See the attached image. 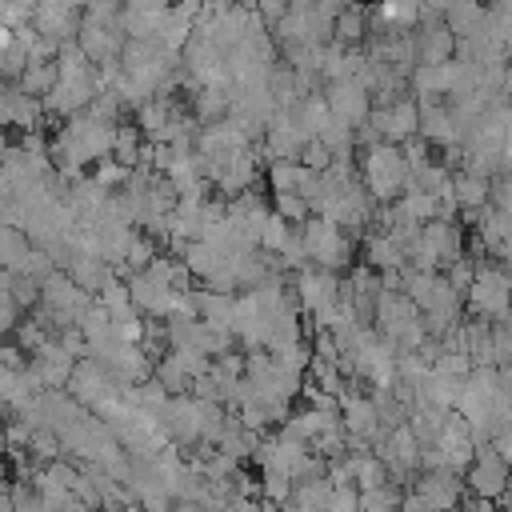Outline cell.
Listing matches in <instances>:
<instances>
[{"label": "cell", "mask_w": 512, "mask_h": 512, "mask_svg": "<svg viewBox=\"0 0 512 512\" xmlns=\"http://www.w3.org/2000/svg\"><path fill=\"white\" fill-rule=\"evenodd\" d=\"M56 76H60V72H56V60H28L24 72L16 76V88H24L28 96H40V100H44L48 88L56 84Z\"/></svg>", "instance_id": "obj_24"}, {"label": "cell", "mask_w": 512, "mask_h": 512, "mask_svg": "<svg viewBox=\"0 0 512 512\" xmlns=\"http://www.w3.org/2000/svg\"><path fill=\"white\" fill-rule=\"evenodd\" d=\"M300 240H304L308 264L328 268V272H348V268H352L356 236L344 232L340 224H332L328 216H316V212H312L308 220H300Z\"/></svg>", "instance_id": "obj_2"}, {"label": "cell", "mask_w": 512, "mask_h": 512, "mask_svg": "<svg viewBox=\"0 0 512 512\" xmlns=\"http://www.w3.org/2000/svg\"><path fill=\"white\" fill-rule=\"evenodd\" d=\"M324 104H328L332 116H340V120H348V124L356 128V124H364L368 112H372V92H368L356 76H352V80H328V84H324Z\"/></svg>", "instance_id": "obj_13"}, {"label": "cell", "mask_w": 512, "mask_h": 512, "mask_svg": "<svg viewBox=\"0 0 512 512\" xmlns=\"http://www.w3.org/2000/svg\"><path fill=\"white\" fill-rule=\"evenodd\" d=\"M288 8H292L288 0H252V12L260 16L264 28H276V24L288 16Z\"/></svg>", "instance_id": "obj_35"}, {"label": "cell", "mask_w": 512, "mask_h": 512, "mask_svg": "<svg viewBox=\"0 0 512 512\" xmlns=\"http://www.w3.org/2000/svg\"><path fill=\"white\" fill-rule=\"evenodd\" d=\"M448 188H452L456 208H460L468 220H476V212L488 204V180L476 176V172H468V168H456V172L448 176Z\"/></svg>", "instance_id": "obj_18"}, {"label": "cell", "mask_w": 512, "mask_h": 512, "mask_svg": "<svg viewBox=\"0 0 512 512\" xmlns=\"http://www.w3.org/2000/svg\"><path fill=\"white\" fill-rule=\"evenodd\" d=\"M432 512H452V508H460V500H464V476H456V472H448V468H424V472H416V488H412Z\"/></svg>", "instance_id": "obj_12"}, {"label": "cell", "mask_w": 512, "mask_h": 512, "mask_svg": "<svg viewBox=\"0 0 512 512\" xmlns=\"http://www.w3.org/2000/svg\"><path fill=\"white\" fill-rule=\"evenodd\" d=\"M448 412L452 408H440V404H428V400H416L412 408H408V432L416 436V444H436V436H440V428H444V420H448Z\"/></svg>", "instance_id": "obj_21"}, {"label": "cell", "mask_w": 512, "mask_h": 512, "mask_svg": "<svg viewBox=\"0 0 512 512\" xmlns=\"http://www.w3.org/2000/svg\"><path fill=\"white\" fill-rule=\"evenodd\" d=\"M460 512H496V508H492V500H484V496H476V500H472V504H464Z\"/></svg>", "instance_id": "obj_40"}, {"label": "cell", "mask_w": 512, "mask_h": 512, "mask_svg": "<svg viewBox=\"0 0 512 512\" xmlns=\"http://www.w3.org/2000/svg\"><path fill=\"white\" fill-rule=\"evenodd\" d=\"M124 40H128V36H124L120 24H92V20H80V28H76V44H80V52H84L96 68L120 60Z\"/></svg>", "instance_id": "obj_16"}, {"label": "cell", "mask_w": 512, "mask_h": 512, "mask_svg": "<svg viewBox=\"0 0 512 512\" xmlns=\"http://www.w3.org/2000/svg\"><path fill=\"white\" fill-rule=\"evenodd\" d=\"M12 44H16V28H12V24H4V20H0V52H8V48H12Z\"/></svg>", "instance_id": "obj_39"}, {"label": "cell", "mask_w": 512, "mask_h": 512, "mask_svg": "<svg viewBox=\"0 0 512 512\" xmlns=\"http://www.w3.org/2000/svg\"><path fill=\"white\" fill-rule=\"evenodd\" d=\"M72 368H76V356H72L56 336H48V340L28 356V372L40 380V388H64L68 376H72Z\"/></svg>", "instance_id": "obj_14"}, {"label": "cell", "mask_w": 512, "mask_h": 512, "mask_svg": "<svg viewBox=\"0 0 512 512\" xmlns=\"http://www.w3.org/2000/svg\"><path fill=\"white\" fill-rule=\"evenodd\" d=\"M256 176H260V160H256V148H252V144L228 152L224 160H216V164L208 168V180H212V188H216L224 200H232V196L256 188Z\"/></svg>", "instance_id": "obj_6"}, {"label": "cell", "mask_w": 512, "mask_h": 512, "mask_svg": "<svg viewBox=\"0 0 512 512\" xmlns=\"http://www.w3.org/2000/svg\"><path fill=\"white\" fill-rule=\"evenodd\" d=\"M464 480H468V488H472L476 496L496 500V496L512 484V464H508L492 444H480L476 456H472V464L464 468Z\"/></svg>", "instance_id": "obj_9"}, {"label": "cell", "mask_w": 512, "mask_h": 512, "mask_svg": "<svg viewBox=\"0 0 512 512\" xmlns=\"http://www.w3.org/2000/svg\"><path fill=\"white\" fill-rule=\"evenodd\" d=\"M272 212H280L288 224H300V220H308V216H312L308 200H304V196H296V192H272Z\"/></svg>", "instance_id": "obj_28"}, {"label": "cell", "mask_w": 512, "mask_h": 512, "mask_svg": "<svg viewBox=\"0 0 512 512\" xmlns=\"http://www.w3.org/2000/svg\"><path fill=\"white\" fill-rule=\"evenodd\" d=\"M368 124L376 128V136H380V140L404 144V140H408V136H416V128H420V104H416V96H412V92H408V96H396L392 104H372Z\"/></svg>", "instance_id": "obj_7"}, {"label": "cell", "mask_w": 512, "mask_h": 512, "mask_svg": "<svg viewBox=\"0 0 512 512\" xmlns=\"http://www.w3.org/2000/svg\"><path fill=\"white\" fill-rule=\"evenodd\" d=\"M52 4H68V8H84V0H52Z\"/></svg>", "instance_id": "obj_44"}, {"label": "cell", "mask_w": 512, "mask_h": 512, "mask_svg": "<svg viewBox=\"0 0 512 512\" xmlns=\"http://www.w3.org/2000/svg\"><path fill=\"white\" fill-rule=\"evenodd\" d=\"M260 140H264V156L268 160H300V152H304V144L312 136L304 132V124L296 120L292 108H276L272 120L264 124V136Z\"/></svg>", "instance_id": "obj_8"}, {"label": "cell", "mask_w": 512, "mask_h": 512, "mask_svg": "<svg viewBox=\"0 0 512 512\" xmlns=\"http://www.w3.org/2000/svg\"><path fill=\"white\" fill-rule=\"evenodd\" d=\"M8 500H12V512H36V504H40L36 480H32V476L12 480V484H8Z\"/></svg>", "instance_id": "obj_29"}, {"label": "cell", "mask_w": 512, "mask_h": 512, "mask_svg": "<svg viewBox=\"0 0 512 512\" xmlns=\"http://www.w3.org/2000/svg\"><path fill=\"white\" fill-rule=\"evenodd\" d=\"M64 388H68L88 412H100L104 404H112V400L124 392V384H120V380L108 372V364H100L96 356H80Z\"/></svg>", "instance_id": "obj_5"}, {"label": "cell", "mask_w": 512, "mask_h": 512, "mask_svg": "<svg viewBox=\"0 0 512 512\" xmlns=\"http://www.w3.org/2000/svg\"><path fill=\"white\" fill-rule=\"evenodd\" d=\"M488 8H496V12H512V0H492Z\"/></svg>", "instance_id": "obj_43"}, {"label": "cell", "mask_w": 512, "mask_h": 512, "mask_svg": "<svg viewBox=\"0 0 512 512\" xmlns=\"http://www.w3.org/2000/svg\"><path fill=\"white\" fill-rule=\"evenodd\" d=\"M4 412H8V404H4V400H0V420H4Z\"/></svg>", "instance_id": "obj_45"}, {"label": "cell", "mask_w": 512, "mask_h": 512, "mask_svg": "<svg viewBox=\"0 0 512 512\" xmlns=\"http://www.w3.org/2000/svg\"><path fill=\"white\" fill-rule=\"evenodd\" d=\"M196 296V316L212 328H228L232 332V304H236V292H216V288H192Z\"/></svg>", "instance_id": "obj_20"}, {"label": "cell", "mask_w": 512, "mask_h": 512, "mask_svg": "<svg viewBox=\"0 0 512 512\" xmlns=\"http://www.w3.org/2000/svg\"><path fill=\"white\" fill-rule=\"evenodd\" d=\"M12 92L16 80H0V128H12Z\"/></svg>", "instance_id": "obj_37"}, {"label": "cell", "mask_w": 512, "mask_h": 512, "mask_svg": "<svg viewBox=\"0 0 512 512\" xmlns=\"http://www.w3.org/2000/svg\"><path fill=\"white\" fill-rule=\"evenodd\" d=\"M160 428H164V440L168 444H176V448H200V420H196L192 392L168 396V404L160 412Z\"/></svg>", "instance_id": "obj_10"}, {"label": "cell", "mask_w": 512, "mask_h": 512, "mask_svg": "<svg viewBox=\"0 0 512 512\" xmlns=\"http://www.w3.org/2000/svg\"><path fill=\"white\" fill-rule=\"evenodd\" d=\"M364 36H368V4L348 0V4L336 12V20H332V40L344 44V48H360Z\"/></svg>", "instance_id": "obj_19"}, {"label": "cell", "mask_w": 512, "mask_h": 512, "mask_svg": "<svg viewBox=\"0 0 512 512\" xmlns=\"http://www.w3.org/2000/svg\"><path fill=\"white\" fill-rule=\"evenodd\" d=\"M92 180H96L100 188H108V192H116V188H124V180H128V168H124L120 160H112V156H104V160H96V172H92Z\"/></svg>", "instance_id": "obj_31"}, {"label": "cell", "mask_w": 512, "mask_h": 512, "mask_svg": "<svg viewBox=\"0 0 512 512\" xmlns=\"http://www.w3.org/2000/svg\"><path fill=\"white\" fill-rule=\"evenodd\" d=\"M172 4H176V0H124V8H136V12H156V16H160V12H168Z\"/></svg>", "instance_id": "obj_38"}, {"label": "cell", "mask_w": 512, "mask_h": 512, "mask_svg": "<svg viewBox=\"0 0 512 512\" xmlns=\"http://www.w3.org/2000/svg\"><path fill=\"white\" fill-rule=\"evenodd\" d=\"M292 476H284V472H272V468H260V480H256V492L264 496V504L268 508H284V500L292 496Z\"/></svg>", "instance_id": "obj_27"}, {"label": "cell", "mask_w": 512, "mask_h": 512, "mask_svg": "<svg viewBox=\"0 0 512 512\" xmlns=\"http://www.w3.org/2000/svg\"><path fill=\"white\" fill-rule=\"evenodd\" d=\"M484 8H488V4H480V0H452V4H448V12H444L448 32H452L456 40L472 36V32L480 28V20H484Z\"/></svg>", "instance_id": "obj_23"}, {"label": "cell", "mask_w": 512, "mask_h": 512, "mask_svg": "<svg viewBox=\"0 0 512 512\" xmlns=\"http://www.w3.org/2000/svg\"><path fill=\"white\" fill-rule=\"evenodd\" d=\"M464 312L480 320H500L512 312V272L504 264H476L472 288L464 296Z\"/></svg>", "instance_id": "obj_4"}, {"label": "cell", "mask_w": 512, "mask_h": 512, "mask_svg": "<svg viewBox=\"0 0 512 512\" xmlns=\"http://www.w3.org/2000/svg\"><path fill=\"white\" fill-rule=\"evenodd\" d=\"M96 296L92 292H84L72 276H64V272H52L44 284H40V300H36V316L52 328V332H60V328H72L80 316H84V308L92 304Z\"/></svg>", "instance_id": "obj_3"}, {"label": "cell", "mask_w": 512, "mask_h": 512, "mask_svg": "<svg viewBox=\"0 0 512 512\" xmlns=\"http://www.w3.org/2000/svg\"><path fill=\"white\" fill-rule=\"evenodd\" d=\"M332 160H336V156H332L320 140H308V144H304V152H300V164H308V168H316V172H324Z\"/></svg>", "instance_id": "obj_36"}, {"label": "cell", "mask_w": 512, "mask_h": 512, "mask_svg": "<svg viewBox=\"0 0 512 512\" xmlns=\"http://www.w3.org/2000/svg\"><path fill=\"white\" fill-rule=\"evenodd\" d=\"M420 248L432 256L436 268H448L464 256V228L456 220H424L420 224Z\"/></svg>", "instance_id": "obj_15"}, {"label": "cell", "mask_w": 512, "mask_h": 512, "mask_svg": "<svg viewBox=\"0 0 512 512\" xmlns=\"http://www.w3.org/2000/svg\"><path fill=\"white\" fill-rule=\"evenodd\" d=\"M40 116H44V100L40 96H28L24 88H16L12 92V128L36 132L40 128Z\"/></svg>", "instance_id": "obj_26"}, {"label": "cell", "mask_w": 512, "mask_h": 512, "mask_svg": "<svg viewBox=\"0 0 512 512\" xmlns=\"http://www.w3.org/2000/svg\"><path fill=\"white\" fill-rule=\"evenodd\" d=\"M324 512H360V488L356 484H332Z\"/></svg>", "instance_id": "obj_33"}, {"label": "cell", "mask_w": 512, "mask_h": 512, "mask_svg": "<svg viewBox=\"0 0 512 512\" xmlns=\"http://www.w3.org/2000/svg\"><path fill=\"white\" fill-rule=\"evenodd\" d=\"M412 44H416V64H444L456 56V36L448 32L444 16L424 12L420 24L412 28Z\"/></svg>", "instance_id": "obj_11"}, {"label": "cell", "mask_w": 512, "mask_h": 512, "mask_svg": "<svg viewBox=\"0 0 512 512\" xmlns=\"http://www.w3.org/2000/svg\"><path fill=\"white\" fill-rule=\"evenodd\" d=\"M420 104V136L432 144V148H460V128L448 112L444 100H416Z\"/></svg>", "instance_id": "obj_17"}, {"label": "cell", "mask_w": 512, "mask_h": 512, "mask_svg": "<svg viewBox=\"0 0 512 512\" xmlns=\"http://www.w3.org/2000/svg\"><path fill=\"white\" fill-rule=\"evenodd\" d=\"M360 184L368 188V196L376 204H388L404 192L408 184V160H404V148L392 144V140H380V144H368L364 148V160H360Z\"/></svg>", "instance_id": "obj_1"}, {"label": "cell", "mask_w": 512, "mask_h": 512, "mask_svg": "<svg viewBox=\"0 0 512 512\" xmlns=\"http://www.w3.org/2000/svg\"><path fill=\"white\" fill-rule=\"evenodd\" d=\"M488 204L500 208V212H512V176L496 172V176L488 180Z\"/></svg>", "instance_id": "obj_34"}, {"label": "cell", "mask_w": 512, "mask_h": 512, "mask_svg": "<svg viewBox=\"0 0 512 512\" xmlns=\"http://www.w3.org/2000/svg\"><path fill=\"white\" fill-rule=\"evenodd\" d=\"M28 252H32L28 232L16 228V224H4V228H0V268H20Z\"/></svg>", "instance_id": "obj_25"}, {"label": "cell", "mask_w": 512, "mask_h": 512, "mask_svg": "<svg viewBox=\"0 0 512 512\" xmlns=\"http://www.w3.org/2000/svg\"><path fill=\"white\" fill-rule=\"evenodd\" d=\"M8 148H12V140H8V132L0 128V164H4V156H8Z\"/></svg>", "instance_id": "obj_42"}, {"label": "cell", "mask_w": 512, "mask_h": 512, "mask_svg": "<svg viewBox=\"0 0 512 512\" xmlns=\"http://www.w3.org/2000/svg\"><path fill=\"white\" fill-rule=\"evenodd\" d=\"M364 264L376 268V272L404 268V244H400L392 232H372L368 244H364Z\"/></svg>", "instance_id": "obj_22"}, {"label": "cell", "mask_w": 512, "mask_h": 512, "mask_svg": "<svg viewBox=\"0 0 512 512\" xmlns=\"http://www.w3.org/2000/svg\"><path fill=\"white\" fill-rule=\"evenodd\" d=\"M444 272V280L452 284V292L456 296H468V288H472V276H476V264L468 260V256H460V260H452L448 268H440Z\"/></svg>", "instance_id": "obj_32"}, {"label": "cell", "mask_w": 512, "mask_h": 512, "mask_svg": "<svg viewBox=\"0 0 512 512\" xmlns=\"http://www.w3.org/2000/svg\"><path fill=\"white\" fill-rule=\"evenodd\" d=\"M64 512H100V508H92V504H84V500H72Z\"/></svg>", "instance_id": "obj_41"}, {"label": "cell", "mask_w": 512, "mask_h": 512, "mask_svg": "<svg viewBox=\"0 0 512 512\" xmlns=\"http://www.w3.org/2000/svg\"><path fill=\"white\" fill-rule=\"evenodd\" d=\"M288 232H292V224H288L280 212H268L264 232H260V248H264V252H280L284 240H288Z\"/></svg>", "instance_id": "obj_30"}]
</instances>
